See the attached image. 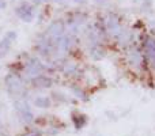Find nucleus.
<instances>
[{
	"label": "nucleus",
	"mask_w": 155,
	"mask_h": 136,
	"mask_svg": "<svg viewBox=\"0 0 155 136\" xmlns=\"http://www.w3.org/2000/svg\"><path fill=\"white\" fill-rule=\"evenodd\" d=\"M33 83H34V86H38V87H42V88H45V87H51V85H52V80L49 79V78H46V76H35V79L33 80Z\"/></svg>",
	"instance_id": "f03ea898"
},
{
	"label": "nucleus",
	"mask_w": 155,
	"mask_h": 136,
	"mask_svg": "<svg viewBox=\"0 0 155 136\" xmlns=\"http://www.w3.org/2000/svg\"><path fill=\"white\" fill-rule=\"evenodd\" d=\"M35 105H38V106H48L49 101L46 98H38L37 101H35Z\"/></svg>",
	"instance_id": "7ed1b4c3"
},
{
	"label": "nucleus",
	"mask_w": 155,
	"mask_h": 136,
	"mask_svg": "<svg viewBox=\"0 0 155 136\" xmlns=\"http://www.w3.org/2000/svg\"><path fill=\"white\" fill-rule=\"evenodd\" d=\"M75 2H84V0H75Z\"/></svg>",
	"instance_id": "20e7f679"
},
{
	"label": "nucleus",
	"mask_w": 155,
	"mask_h": 136,
	"mask_svg": "<svg viewBox=\"0 0 155 136\" xmlns=\"http://www.w3.org/2000/svg\"><path fill=\"white\" fill-rule=\"evenodd\" d=\"M16 14H18L23 21H27V22L31 21V18H33V11L29 4H22L21 7L16 10Z\"/></svg>",
	"instance_id": "f257e3e1"
}]
</instances>
